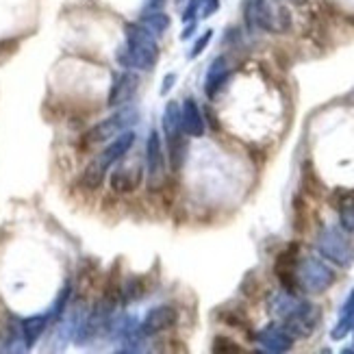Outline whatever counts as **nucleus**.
<instances>
[{
  "label": "nucleus",
  "instance_id": "obj_13",
  "mask_svg": "<svg viewBox=\"0 0 354 354\" xmlns=\"http://www.w3.org/2000/svg\"><path fill=\"white\" fill-rule=\"evenodd\" d=\"M257 344L263 348L266 352H272V354H283V352H289L294 348V335H291L281 322H274V324H268L266 328H261L257 335H254Z\"/></svg>",
  "mask_w": 354,
  "mask_h": 354
},
{
  "label": "nucleus",
  "instance_id": "obj_7",
  "mask_svg": "<svg viewBox=\"0 0 354 354\" xmlns=\"http://www.w3.org/2000/svg\"><path fill=\"white\" fill-rule=\"evenodd\" d=\"M315 248L319 254L333 261L339 268H350L354 263V245L352 241L335 226H324L315 239Z\"/></svg>",
  "mask_w": 354,
  "mask_h": 354
},
{
  "label": "nucleus",
  "instance_id": "obj_3",
  "mask_svg": "<svg viewBox=\"0 0 354 354\" xmlns=\"http://www.w3.org/2000/svg\"><path fill=\"white\" fill-rule=\"evenodd\" d=\"M243 20L250 33H287L291 28L289 9L274 0H245Z\"/></svg>",
  "mask_w": 354,
  "mask_h": 354
},
{
  "label": "nucleus",
  "instance_id": "obj_12",
  "mask_svg": "<svg viewBox=\"0 0 354 354\" xmlns=\"http://www.w3.org/2000/svg\"><path fill=\"white\" fill-rule=\"evenodd\" d=\"M178 322V311L174 309L172 304H159V306H152V309L144 315L140 330L144 337H152V335H159L165 333L176 326Z\"/></svg>",
  "mask_w": 354,
  "mask_h": 354
},
{
  "label": "nucleus",
  "instance_id": "obj_24",
  "mask_svg": "<svg viewBox=\"0 0 354 354\" xmlns=\"http://www.w3.org/2000/svg\"><path fill=\"white\" fill-rule=\"evenodd\" d=\"M211 39H213V30H211V28H207L205 33L196 39V44L192 46V50H189V55H187V57H189V59H198L200 55H203V53L207 50V46L211 44Z\"/></svg>",
  "mask_w": 354,
  "mask_h": 354
},
{
  "label": "nucleus",
  "instance_id": "obj_15",
  "mask_svg": "<svg viewBox=\"0 0 354 354\" xmlns=\"http://www.w3.org/2000/svg\"><path fill=\"white\" fill-rule=\"evenodd\" d=\"M180 127L187 137H203L207 131L205 115L194 98H185V102L180 104Z\"/></svg>",
  "mask_w": 354,
  "mask_h": 354
},
{
  "label": "nucleus",
  "instance_id": "obj_32",
  "mask_svg": "<svg viewBox=\"0 0 354 354\" xmlns=\"http://www.w3.org/2000/svg\"><path fill=\"white\" fill-rule=\"evenodd\" d=\"M352 333H354V324H352Z\"/></svg>",
  "mask_w": 354,
  "mask_h": 354
},
{
  "label": "nucleus",
  "instance_id": "obj_21",
  "mask_svg": "<svg viewBox=\"0 0 354 354\" xmlns=\"http://www.w3.org/2000/svg\"><path fill=\"white\" fill-rule=\"evenodd\" d=\"M144 26H148L152 33H155L157 37L159 35H163L167 28H170V24H172V20H170V15L167 13H163V11H157V9H150V13L146 11L144 15H142V20H140Z\"/></svg>",
  "mask_w": 354,
  "mask_h": 354
},
{
  "label": "nucleus",
  "instance_id": "obj_4",
  "mask_svg": "<svg viewBox=\"0 0 354 354\" xmlns=\"http://www.w3.org/2000/svg\"><path fill=\"white\" fill-rule=\"evenodd\" d=\"M135 137H137L135 131H124V133H120L118 137H113V140L109 142V146H106L102 152H98V157L91 159L89 165L85 167V172L81 176L83 187L98 189L102 185V180H104V176H106V172H109L120 159H124V155L133 148Z\"/></svg>",
  "mask_w": 354,
  "mask_h": 354
},
{
  "label": "nucleus",
  "instance_id": "obj_8",
  "mask_svg": "<svg viewBox=\"0 0 354 354\" xmlns=\"http://www.w3.org/2000/svg\"><path fill=\"white\" fill-rule=\"evenodd\" d=\"M137 118H140V111L137 109H118L113 115L109 118H104L102 122H98V124L94 129H89L83 137V146L85 148H91V146H96V144H104V142H111L113 137H118L120 133H124L129 131Z\"/></svg>",
  "mask_w": 354,
  "mask_h": 354
},
{
  "label": "nucleus",
  "instance_id": "obj_18",
  "mask_svg": "<svg viewBox=\"0 0 354 354\" xmlns=\"http://www.w3.org/2000/svg\"><path fill=\"white\" fill-rule=\"evenodd\" d=\"M352 324H354V291L348 296V300H346V302H344V306H342L339 319H337L335 328L330 330V339L342 342L344 337L352 330Z\"/></svg>",
  "mask_w": 354,
  "mask_h": 354
},
{
  "label": "nucleus",
  "instance_id": "obj_29",
  "mask_svg": "<svg viewBox=\"0 0 354 354\" xmlns=\"http://www.w3.org/2000/svg\"><path fill=\"white\" fill-rule=\"evenodd\" d=\"M196 28H198V22H196V20H194V22H187V26H185V28H183V33H180V39H183V41L192 39L194 33H196Z\"/></svg>",
  "mask_w": 354,
  "mask_h": 354
},
{
  "label": "nucleus",
  "instance_id": "obj_27",
  "mask_svg": "<svg viewBox=\"0 0 354 354\" xmlns=\"http://www.w3.org/2000/svg\"><path fill=\"white\" fill-rule=\"evenodd\" d=\"M200 7H203V18H211L220 9V0H200Z\"/></svg>",
  "mask_w": 354,
  "mask_h": 354
},
{
  "label": "nucleus",
  "instance_id": "obj_28",
  "mask_svg": "<svg viewBox=\"0 0 354 354\" xmlns=\"http://www.w3.org/2000/svg\"><path fill=\"white\" fill-rule=\"evenodd\" d=\"M176 83V74L170 72V74H165V79H163V85H161V96H167V91H170Z\"/></svg>",
  "mask_w": 354,
  "mask_h": 354
},
{
  "label": "nucleus",
  "instance_id": "obj_26",
  "mask_svg": "<svg viewBox=\"0 0 354 354\" xmlns=\"http://www.w3.org/2000/svg\"><path fill=\"white\" fill-rule=\"evenodd\" d=\"M294 213H296V218H294L296 230H304V228H306V218H304V203H302V198H300V196L294 200Z\"/></svg>",
  "mask_w": 354,
  "mask_h": 354
},
{
  "label": "nucleus",
  "instance_id": "obj_1",
  "mask_svg": "<svg viewBox=\"0 0 354 354\" xmlns=\"http://www.w3.org/2000/svg\"><path fill=\"white\" fill-rule=\"evenodd\" d=\"M270 311L294 335V339L311 337L317 330L322 319L319 306L298 298V294H289V291H281V294H274L270 298Z\"/></svg>",
  "mask_w": 354,
  "mask_h": 354
},
{
  "label": "nucleus",
  "instance_id": "obj_10",
  "mask_svg": "<svg viewBox=\"0 0 354 354\" xmlns=\"http://www.w3.org/2000/svg\"><path fill=\"white\" fill-rule=\"evenodd\" d=\"M137 89H140V74L135 70L118 72V74H113L109 96H106V104H109L111 109H118V106L127 104L135 98Z\"/></svg>",
  "mask_w": 354,
  "mask_h": 354
},
{
  "label": "nucleus",
  "instance_id": "obj_5",
  "mask_svg": "<svg viewBox=\"0 0 354 354\" xmlns=\"http://www.w3.org/2000/svg\"><path fill=\"white\" fill-rule=\"evenodd\" d=\"M161 127L167 144V161H170L172 172H180V167L187 157V144H185V133L180 127V104L170 100L163 109Z\"/></svg>",
  "mask_w": 354,
  "mask_h": 354
},
{
  "label": "nucleus",
  "instance_id": "obj_23",
  "mask_svg": "<svg viewBox=\"0 0 354 354\" xmlns=\"http://www.w3.org/2000/svg\"><path fill=\"white\" fill-rule=\"evenodd\" d=\"M70 294H72V287L70 285H66L64 289L59 291L57 294V298H55V302H53V306H50V315H53V319H59L61 315H64V311H66V306H68V302H70Z\"/></svg>",
  "mask_w": 354,
  "mask_h": 354
},
{
  "label": "nucleus",
  "instance_id": "obj_16",
  "mask_svg": "<svg viewBox=\"0 0 354 354\" xmlns=\"http://www.w3.org/2000/svg\"><path fill=\"white\" fill-rule=\"evenodd\" d=\"M230 79V68H228V61L226 57H215L213 64L207 70L205 76V91L209 98H215L220 94V89L226 85V81Z\"/></svg>",
  "mask_w": 354,
  "mask_h": 354
},
{
  "label": "nucleus",
  "instance_id": "obj_22",
  "mask_svg": "<svg viewBox=\"0 0 354 354\" xmlns=\"http://www.w3.org/2000/svg\"><path fill=\"white\" fill-rule=\"evenodd\" d=\"M211 350H213V352H220V354H241V352H243V348H241L237 342L228 339V337H224V335H218V337H215Z\"/></svg>",
  "mask_w": 354,
  "mask_h": 354
},
{
  "label": "nucleus",
  "instance_id": "obj_19",
  "mask_svg": "<svg viewBox=\"0 0 354 354\" xmlns=\"http://www.w3.org/2000/svg\"><path fill=\"white\" fill-rule=\"evenodd\" d=\"M148 291V283L144 276H131V279L120 287V298L122 304L129 306L131 302H140Z\"/></svg>",
  "mask_w": 354,
  "mask_h": 354
},
{
  "label": "nucleus",
  "instance_id": "obj_20",
  "mask_svg": "<svg viewBox=\"0 0 354 354\" xmlns=\"http://www.w3.org/2000/svg\"><path fill=\"white\" fill-rule=\"evenodd\" d=\"M337 213H339V224L346 233H354V189L339 194Z\"/></svg>",
  "mask_w": 354,
  "mask_h": 354
},
{
  "label": "nucleus",
  "instance_id": "obj_11",
  "mask_svg": "<svg viewBox=\"0 0 354 354\" xmlns=\"http://www.w3.org/2000/svg\"><path fill=\"white\" fill-rule=\"evenodd\" d=\"M298 252H300V245L298 243H291L287 248L276 257V263H274V274L279 279L281 287L289 294H298V283H296V268H298Z\"/></svg>",
  "mask_w": 354,
  "mask_h": 354
},
{
  "label": "nucleus",
  "instance_id": "obj_2",
  "mask_svg": "<svg viewBox=\"0 0 354 354\" xmlns=\"http://www.w3.org/2000/svg\"><path fill=\"white\" fill-rule=\"evenodd\" d=\"M161 55L159 39L142 22H129L124 26V46L115 53V61L127 70L148 72L157 66Z\"/></svg>",
  "mask_w": 354,
  "mask_h": 354
},
{
  "label": "nucleus",
  "instance_id": "obj_30",
  "mask_svg": "<svg viewBox=\"0 0 354 354\" xmlns=\"http://www.w3.org/2000/svg\"><path fill=\"white\" fill-rule=\"evenodd\" d=\"M165 3V0H150V3H148V7L146 9H159L161 5Z\"/></svg>",
  "mask_w": 354,
  "mask_h": 354
},
{
  "label": "nucleus",
  "instance_id": "obj_9",
  "mask_svg": "<svg viewBox=\"0 0 354 354\" xmlns=\"http://www.w3.org/2000/svg\"><path fill=\"white\" fill-rule=\"evenodd\" d=\"M146 174H148V189L159 192L165 185V178H167L165 150L161 144L159 131H155V129L150 131L148 142H146Z\"/></svg>",
  "mask_w": 354,
  "mask_h": 354
},
{
  "label": "nucleus",
  "instance_id": "obj_31",
  "mask_svg": "<svg viewBox=\"0 0 354 354\" xmlns=\"http://www.w3.org/2000/svg\"><path fill=\"white\" fill-rule=\"evenodd\" d=\"M289 3H294V5H304L306 0H289Z\"/></svg>",
  "mask_w": 354,
  "mask_h": 354
},
{
  "label": "nucleus",
  "instance_id": "obj_25",
  "mask_svg": "<svg viewBox=\"0 0 354 354\" xmlns=\"http://www.w3.org/2000/svg\"><path fill=\"white\" fill-rule=\"evenodd\" d=\"M198 13H200V0H187V5H185V9H183V13H180L183 24L194 22Z\"/></svg>",
  "mask_w": 354,
  "mask_h": 354
},
{
  "label": "nucleus",
  "instance_id": "obj_17",
  "mask_svg": "<svg viewBox=\"0 0 354 354\" xmlns=\"http://www.w3.org/2000/svg\"><path fill=\"white\" fill-rule=\"evenodd\" d=\"M50 322H55L53 315H50V311L39 313V315L24 317V319L20 322L22 337H24V346H26V348H33V346L37 344L39 337L46 333V328L50 326Z\"/></svg>",
  "mask_w": 354,
  "mask_h": 354
},
{
  "label": "nucleus",
  "instance_id": "obj_14",
  "mask_svg": "<svg viewBox=\"0 0 354 354\" xmlns=\"http://www.w3.org/2000/svg\"><path fill=\"white\" fill-rule=\"evenodd\" d=\"M142 178H144L142 165H120V167H115V172H111L109 183L115 194H129L140 187Z\"/></svg>",
  "mask_w": 354,
  "mask_h": 354
},
{
  "label": "nucleus",
  "instance_id": "obj_6",
  "mask_svg": "<svg viewBox=\"0 0 354 354\" xmlns=\"http://www.w3.org/2000/svg\"><path fill=\"white\" fill-rule=\"evenodd\" d=\"M337 281V274L330 266H326L322 259L315 257H304L298 259V268H296V283L298 289L304 294H324L328 291Z\"/></svg>",
  "mask_w": 354,
  "mask_h": 354
}]
</instances>
